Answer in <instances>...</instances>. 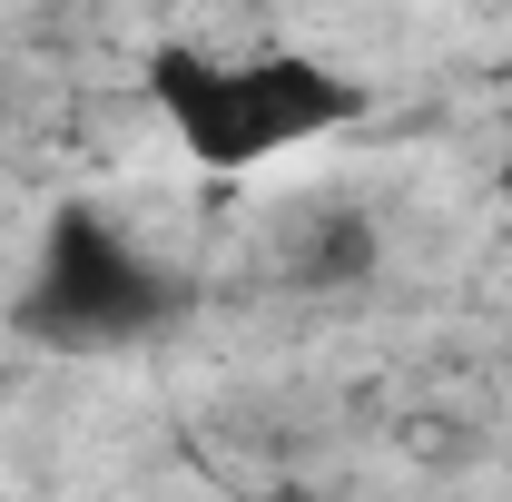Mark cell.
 <instances>
[{
  "label": "cell",
  "mask_w": 512,
  "mask_h": 502,
  "mask_svg": "<svg viewBox=\"0 0 512 502\" xmlns=\"http://www.w3.org/2000/svg\"><path fill=\"white\" fill-rule=\"evenodd\" d=\"M148 109L197 178H256V168H286L296 148L365 119V79L306 40H247V50L158 40L148 50Z\"/></svg>",
  "instance_id": "cell-1"
},
{
  "label": "cell",
  "mask_w": 512,
  "mask_h": 502,
  "mask_svg": "<svg viewBox=\"0 0 512 502\" xmlns=\"http://www.w3.org/2000/svg\"><path fill=\"white\" fill-rule=\"evenodd\" d=\"M188 315L178 266L128 237L99 197H69L40 217V247L20 266V296H10V335L20 345H50V355H128L148 335H168Z\"/></svg>",
  "instance_id": "cell-2"
}]
</instances>
